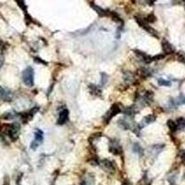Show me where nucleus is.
<instances>
[{
    "instance_id": "nucleus-12",
    "label": "nucleus",
    "mask_w": 185,
    "mask_h": 185,
    "mask_svg": "<svg viewBox=\"0 0 185 185\" xmlns=\"http://www.w3.org/2000/svg\"><path fill=\"white\" fill-rule=\"evenodd\" d=\"M92 8H94V10H96V12H97V14L99 15V16L101 17H108V16H110V10H108V9H104V8H100V7L96 6V5H93L91 4Z\"/></svg>"
},
{
    "instance_id": "nucleus-8",
    "label": "nucleus",
    "mask_w": 185,
    "mask_h": 185,
    "mask_svg": "<svg viewBox=\"0 0 185 185\" xmlns=\"http://www.w3.org/2000/svg\"><path fill=\"white\" fill-rule=\"evenodd\" d=\"M155 120H156V116H155V115H153V114L147 115V116H145V118L141 120V122L139 123V125H138V128L139 129L145 128V126L151 124V123H152V122H154Z\"/></svg>"
},
{
    "instance_id": "nucleus-20",
    "label": "nucleus",
    "mask_w": 185,
    "mask_h": 185,
    "mask_svg": "<svg viewBox=\"0 0 185 185\" xmlns=\"http://www.w3.org/2000/svg\"><path fill=\"white\" fill-rule=\"evenodd\" d=\"M167 124H168V127H169V130H170L171 132H176V130H178L177 124H176V122H174L173 120H169Z\"/></svg>"
},
{
    "instance_id": "nucleus-2",
    "label": "nucleus",
    "mask_w": 185,
    "mask_h": 185,
    "mask_svg": "<svg viewBox=\"0 0 185 185\" xmlns=\"http://www.w3.org/2000/svg\"><path fill=\"white\" fill-rule=\"evenodd\" d=\"M22 81L25 85L29 86V87H32L33 85V82H34V71H33L32 67L26 68L23 70Z\"/></svg>"
},
{
    "instance_id": "nucleus-31",
    "label": "nucleus",
    "mask_w": 185,
    "mask_h": 185,
    "mask_svg": "<svg viewBox=\"0 0 185 185\" xmlns=\"http://www.w3.org/2000/svg\"><path fill=\"white\" fill-rule=\"evenodd\" d=\"M3 62H4V58H3L2 57H0V68L2 67V65H3Z\"/></svg>"
},
{
    "instance_id": "nucleus-28",
    "label": "nucleus",
    "mask_w": 185,
    "mask_h": 185,
    "mask_svg": "<svg viewBox=\"0 0 185 185\" xmlns=\"http://www.w3.org/2000/svg\"><path fill=\"white\" fill-rule=\"evenodd\" d=\"M34 60L36 61L37 63H39V64H45V65H46V62H45V61H44L43 59L39 58V57H34Z\"/></svg>"
},
{
    "instance_id": "nucleus-24",
    "label": "nucleus",
    "mask_w": 185,
    "mask_h": 185,
    "mask_svg": "<svg viewBox=\"0 0 185 185\" xmlns=\"http://www.w3.org/2000/svg\"><path fill=\"white\" fill-rule=\"evenodd\" d=\"M176 103H177L178 105H181V104H185V97L182 96H181L179 98H177L176 99Z\"/></svg>"
},
{
    "instance_id": "nucleus-29",
    "label": "nucleus",
    "mask_w": 185,
    "mask_h": 185,
    "mask_svg": "<svg viewBox=\"0 0 185 185\" xmlns=\"http://www.w3.org/2000/svg\"><path fill=\"white\" fill-rule=\"evenodd\" d=\"M178 59H179L181 62H182V63L185 64V56H182V55H179V57H178Z\"/></svg>"
},
{
    "instance_id": "nucleus-21",
    "label": "nucleus",
    "mask_w": 185,
    "mask_h": 185,
    "mask_svg": "<svg viewBox=\"0 0 185 185\" xmlns=\"http://www.w3.org/2000/svg\"><path fill=\"white\" fill-rule=\"evenodd\" d=\"M157 82H158V84H159L160 86H170V85H171V82H170V81H167V80H165V79H162V78L158 79Z\"/></svg>"
},
{
    "instance_id": "nucleus-4",
    "label": "nucleus",
    "mask_w": 185,
    "mask_h": 185,
    "mask_svg": "<svg viewBox=\"0 0 185 185\" xmlns=\"http://www.w3.org/2000/svg\"><path fill=\"white\" fill-rule=\"evenodd\" d=\"M135 20H136V22L138 23L142 29H145V31H147V32H148L149 33H151L152 35H155L156 37H157V32H156V31L154 30L151 26H149V24L147 23L146 20H145V19L141 18V17H139V16H135Z\"/></svg>"
},
{
    "instance_id": "nucleus-23",
    "label": "nucleus",
    "mask_w": 185,
    "mask_h": 185,
    "mask_svg": "<svg viewBox=\"0 0 185 185\" xmlns=\"http://www.w3.org/2000/svg\"><path fill=\"white\" fill-rule=\"evenodd\" d=\"M145 20L147 21V23H149V22H155V21H156V17L154 16V14H149L148 16L145 18Z\"/></svg>"
},
{
    "instance_id": "nucleus-14",
    "label": "nucleus",
    "mask_w": 185,
    "mask_h": 185,
    "mask_svg": "<svg viewBox=\"0 0 185 185\" xmlns=\"http://www.w3.org/2000/svg\"><path fill=\"white\" fill-rule=\"evenodd\" d=\"M36 142H38L39 145H41L44 141V132L40 130V129H36L34 132V140Z\"/></svg>"
},
{
    "instance_id": "nucleus-5",
    "label": "nucleus",
    "mask_w": 185,
    "mask_h": 185,
    "mask_svg": "<svg viewBox=\"0 0 185 185\" xmlns=\"http://www.w3.org/2000/svg\"><path fill=\"white\" fill-rule=\"evenodd\" d=\"M98 164L101 166L103 169H105L108 172H113L115 170V164L113 161L108 160V159H102L98 161Z\"/></svg>"
},
{
    "instance_id": "nucleus-18",
    "label": "nucleus",
    "mask_w": 185,
    "mask_h": 185,
    "mask_svg": "<svg viewBox=\"0 0 185 185\" xmlns=\"http://www.w3.org/2000/svg\"><path fill=\"white\" fill-rule=\"evenodd\" d=\"M132 151L134 153H136V154H138L139 156L144 155V149H142V146H141L139 144H137V142L132 145Z\"/></svg>"
},
{
    "instance_id": "nucleus-17",
    "label": "nucleus",
    "mask_w": 185,
    "mask_h": 185,
    "mask_svg": "<svg viewBox=\"0 0 185 185\" xmlns=\"http://www.w3.org/2000/svg\"><path fill=\"white\" fill-rule=\"evenodd\" d=\"M18 116H20V114H17V113H15V112L13 111H9V112L4 113L2 118H5V120H13V118H17Z\"/></svg>"
},
{
    "instance_id": "nucleus-9",
    "label": "nucleus",
    "mask_w": 185,
    "mask_h": 185,
    "mask_svg": "<svg viewBox=\"0 0 185 185\" xmlns=\"http://www.w3.org/2000/svg\"><path fill=\"white\" fill-rule=\"evenodd\" d=\"M69 110L66 109V108L61 110V111L59 112L58 118H57V124L58 125L65 124L66 122L68 121V120H69Z\"/></svg>"
},
{
    "instance_id": "nucleus-26",
    "label": "nucleus",
    "mask_w": 185,
    "mask_h": 185,
    "mask_svg": "<svg viewBox=\"0 0 185 185\" xmlns=\"http://www.w3.org/2000/svg\"><path fill=\"white\" fill-rule=\"evenodd\" d=\"M102 81H101V84H105L108 81V75L106 73H102Z\"/></svg>"
},
{
    "instance_id": "nucleus-32",
    "label": "nucleus",
    "mask_w": 185,
    "mask_h": 185,
    "mask_svg": "<svg viewBox=\"0 0 185 185\" xmlns=\"http://www.w3.org/2000/svg\"><path fill=\"white\" fill-rule=\"evenodd\" d=\"M122 185H130V184H129V183L127 182V181H125V182L123 183V184H122Z\"/></svg>"
},
{
    "instance_id": "nucleus-7",
    "label": "nucleus",
    "mask_w": 185,
    "mask_h": 185,
    "mask_svg": "<svg viewBox=\"0 0 185 185\" xmlns=\"http://www.w3.org/2000/svg\"><path fill=\"white\" fill-rule=\"evenodd\" d=\"M109 151L114 154V155H120L122 152V149L120 145L118 144V142L117 140H110V144H109Z\"/></svg>"
},
{
    "instance_id": "nucleus-11",
    "label": "nucleus",
    "mask_w": 185,
    "mask_h": 185,
    "mask_svg": "<svg viewBox=\"0 0 185 185\" xmlns=\"http://www.w3.org/2000/svg\"><path fill=\"white\" fill-rule=\"evenodd\" d=\"M153 97H154V94L153 92H146L145 94V96H142L140 99V103L142 104V106H148L152 103L153 101Z\"/></svg>"
},
{
    "instance_id": "nucleus-22",
    "label": "nucleus",
    "mask_w": 185,
    "mask_h": 185,
    "mask_svg": "<svg viewBox=\"0 0 185 185\" xmlns=\"http://www.w3.org/2000/svg\"><path fill=\"white\" fill-rule=\"evenodd\" d=\"M140 74L142 77H148V76H150V71H149V69L142 68L140 69Z\"/></svg>"
},
{
    "instance_id": "nucleus-1",
    "label": "nucleus",
    "mask_w": 185,
    "mask_h": 185,
    "mask_svg": "<svg viewBox=\"0 0 185 185\" xmlns=\"http://www.w3.org/2000/svg\"><path fill=\"white\" fill-rule=\"evenodd\" d=\"M20 130V124L17 123V122H14V123H11V124L6 125L5 134H6L10 140L12 141V142H15V141L19 138Z\"/></svg>"
},
{
    "instance_id": "nucleus-13",
    "label": "nucleus",
    "mask_w": 185,
    "mask_h": 185,
    "mask_svg": "<svg viewBox=\"0 0 185 185\" xmlns=\"http://www.w3.org/2000/svg\"><path fill=\"white\" fill-rule=\"evenodd\" d=\"M162 49L164 51V53L165 54H172L174 52V48L173 46L170 45V44L168 42L167 40H163L162 41Z\"/></svg>"
},
{
    "instance_id": "nucleus-19",
    "label": "nucleus",
    "mask_w": 185,
    "mask_h": 185,
    "mask_svg": "<svg viewBox=\"0 0 185 185\" xmlns=\"http://www.w3.org/2000/svg\"><path fill=\"white\" fill-rule=\"evenodd\" d=\"M176 124H177V128L178 129H185V118H180L177 120V122H176Z\"/></svg>"
},
{
    "instance_id": "nucleus-34",
    "label": "nucleus",
    "mask_w": 185,
    "mask_h": 185,
    "mask_svg": "<svg viewBox=\"0 0 185 185\" xmlns=\"http://www.w3.org/2000/svg\"><path fill=\"white\" fill-rule=\"evenodd\" d=\"M18 185H20V184H18Z\"/></svg>"
},
{
    "instance_id": "nucleus-33",
    "label": "nucleus",
    "mask_w": 185,
    "mask_h": 185,
    "mask_svg": "<svg viewBox=\"0 0 185 185\" xmlns=\"http://www.w3.org/2000/svg\"><path fill=\"white\" fill-rule=\"evenodd\" d=\"M1 44H2V42H1V40H0V45H1Z\"/></svg>"
},
{
    "instance_id": "nucleus-16",
    "label": "nucleus",
    "mask_w": 185,
    "mask_h": 185,
    "mask_svg": "<svg viewBox=\"0 0 185 185\" xmlns=\"http://www.w3.org/2000/svg\"><path fill=\"white\" fill-rule=\"evenodd\" d=\"M118 125L122 129V130H129V129L130 128V122L126 121V120H123V118H120V120H118Z\"/></svg>"
},
{
    "instance_id": "nucleus-25",
    "label": "nucleus",
    "mask_w": 185,
    "mask_h": 185,
    "mask_svg": "<svg viewBox=\"0 0 185 185\" xmlns=\"http://www.w3.org/2000/svg\"><path fill=\"white\" fill-rule=\"evenodd\" d=\"M39 145H39L38 142H36L35 141H33V142H31V149H32V150H36L39 147Z\"/></svg>"
},
{
    "instance_id": "nucleus-10",
    "label": "nucleus",
    "mask_w": 185,
    "mask_h": 185,
    "mask_svg": "<svg viewBox=\"0 0 185 185\" xmlns=\"http://www.w3.org/2000/svg\"><path fill=\"white\" fill-rule=\"evenodd\" d=\"M134 52H135V54H136L137 57H139V58H140V60L142 61L144 63L149 64V63H151V62H152L153 60H154V57H150L149 55H147V54L144 53V52H142V51L135 50Z\"/></svg>"
},
{
    "instance_id": "nucleus-30",
    "label": "nucleus",
    "mask_w": 185,
    "mask_h": 185,
    "mask_svg": "<svg viewBox=\"0 0 185 185\" xmlns=\"http://www.w3.org/2000/svg\"><path fill=\"white\" fill-rule=\"evenodd\" d=\"M181 158L182 159V161L185 163V151L184 150L181 152Z\"/></svg>"
},
{
    "instance_id": "nucleus-15",
    "label": "nucleus",
    "mask_w": 185,
    "mask_h": 185,
    "mask_svg": "<svg viewBox=\"0 0 185 185\" xmlns=\"http://www.w3.org/2000/svg\"><path fill=\"white\" fill-rule=\"evenodd\" d=\"M89 89H90V92H91V94H94V96H101L102 90L99 86L96 85V84H90Z\"/></svg>"
},
{
    "instance_id": "nucleus-3",
    "label": "nucleus",
    "mask_w": 185,
    "mask_h": 185,
    "mask_svg": "<svg viewBox=\"0 0 185 185\" xmlns=\"http://www.w3.org/2000/svg\"><path fill=\"white\" fill-rule=\"evenodd\" d=\"M121 111L122 110H121V108L120 106V105L118 104L113 105V106L110 108V109L106 112V115H105V117H104V120H105V121H106V123H108V122L114 118L116 115L120 114Z\"/></svg>"
},
{
    "instance_id": "nucleus-27",
    "label": "nucleus",
    "mask_w": 185,
    "mask_h": 185,
    "mask_svg": "<svg viewBox=\"0 0 185 185\" xmlns=\"http://www.w3.org/2000/svg\"><path fill=\"white\" fill-rule=\"evenodd\" d=\"M18 4H19V6L21 8H23V9L26 11V8H27V7H26V5H25V3L23 2V1H18Z\"/></svg>"
},
{
    "instance_id": "nucleus-6",
    "label": "nucleus",
    "mask_w": 185,
    "mask_h": 185,
    "mask_svg": "<svg viewBox=\"0 0 185 185\" xmlns=\"http://www.w3.org/2000/svg\"><path fill=\"white\" fill-rule=\"evenodd\" d=\"M13 98V94L11 91L7 88L0 86V99L6 102H10Z\"/></svg>"
}]
</instances>
